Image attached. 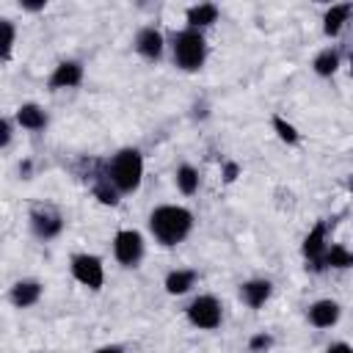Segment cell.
Segmentation results:
<instances>
[{"mask_svg":"<svg viewBox=\"0 0 353 353\" xmlns=\"http://www.w3.org/2000/svg\"><path fill=\"white\" fill-rule=\"evenodd\" d=\"M152 232L163 245H174L190 232V212L182 207H160L152 212Z\"/></svg>","mask_w":353,"mask_h":353,"instance_id":"obj_1","label":"cell"},{"mask_svg":"<svg viewBox=\"0 0 353 353\" xmlns=\"http://www.w3.org/2000/svg\"><path fill=\"white\" fill-rule=\"evenodd\" d=\"M141 171H143V163L135 149L119 152L110 163V179L116 182L119 190H135L141 182Z\"/></svg>","mask_w":353,"mask_h":353,"instance_id":"obj_2","label":"cell"},{"mask_svg":"<svg viewBox=\"0 0 353 353\" xmlns=\"http://www.w3.org/2000/svg\"><path fill=\"white\" fill-rule=\"evenodd\" d=\"M174 58L182 69H199L204 61V39L196 30H185L174 41Z\"/></svg>","mask_w":353,"mask_h":353,"instance_id":"obj_3","label":"cell"},{"mask_svg":"<svg viewBox=\"0 0 353 353\" xmlns=\"http://www.w3.org/2000/svg\"><path fill=\"white\" fill-rule=\"evenodd\" d=\"M188 317H190V323L199 325V328H215V325L221 323V306H218L215 298L204 295V298H196V301L190 303Z\"/></svg>","mask_w":353,"mask_h":353,"instance_id":"obj_4","label":"cell"},{"mask_svg":"<svg viewBox=\"0 0 353 353\" xmlns=\"http://www.w3.org/2000/svg\"><path fill=\"white\" fill-rule=\"evenodd\" d=\"M116 259L121 265H135L141 259V251H143V243H141V234L138 232H119L116 234Z\"/></svg>","mask_w":353,"mask_h":353,"instance_id":"obj_5","label":"cell"},{"mask_svg":"<svg viewBox=\"0 0 353 353\" xmlns=\"http://www.w3.org/2000/svg\"><path fill=\"white\" fill-rule=\"evenodd\" d=\"M72 270H74L77 281H83V284H88L94 290L102 284V265H99L97 256H77L72 262Z\"/></svg>","mask_w":353,"mask_h":353,"instance_id":"obj_6","label":"cell"},{"mask_svg":"<svg viewBox=\"0 0 353 353\" xmlns=\"http://www.w3.org/2000/svg\"><path fill=\"white\" fill-rule=\"evenodd\" d=\"M339 317V306L334 301H317L312 309H309V320L317 325V328H328L334 325Z\"/></svg>","mask_w":353,"mask_h":353,"instance_id":"obj_7","label":"cell"},{"mask_svg":"<svg viewBox=\"0 0 353 353\" xmlns=\"http://www.w3.org/2000/svg\"><path fill=\"white\" fill-rule=\"evenodd\" d=\"M80 77H83L80 63L69 61V63H61V66L55 69V74L50 77V85H52V88H69V85H77Z\"/></svg>","mask_w":353,"mask_h":353,"instance_id":"obj_8","label":"cell"},{"mask_svg":"<svg viewBox=\"0 0 353 353\" xmlns=\"http://www.w3.org/2000/svg\"><path fill=\"white\" fill-rule=\"evenodd\" d=\"M135 47H138V52H141V55H146V58H157V55H160V50H163V36H160L154 28H146V30H141V33H138Z\"/></svg>","mask_w":353,"mask_h":353,"instance_id":"obj_9","label":"cell"},{"mask_svg":"<svg viewBox=\"0 0 353 353\" xmlns=\"http://www.w3.org/2000/svg\"><path fill=\"white\" fill-rule=\"evenodd\" d=\"M323 234H325V226L317 223V226L312 229V234L306 237V245H303V251H306V256L314 262V268H323V256H325V251H323Z\"/></svg>","mask_w":353,"mask_h":353,"instance_id":"obj_10","label":"cell"},{"mask_svg":"<svg viewBox=\"0 0 353 353\" xmlns=\"http://www.w3.org/2000/svg\"><path fill=\"white\" fill-rule=\"evenodd\" d=\"M33 229L41 237H52L61 232V218L52 212H33Z\"/></svg>","mask_w":353,"mask_h":353,"instance_id":"obj_11","label":"cell"},{"mask_svg":"<svg viewBox=\"0 0 353 353\" xmlns=\"http://www.w3.org/2000/svg\"><path fill=\"white\" fill-rule=\"evenodd\" d=\"M39 292H41V287H39L36 281H19V284L14 287V292H11V301H14L17 306H30V303L39 301Z\"/></svg>","mask_w":353,"mask_h":353,"instance_id":"obj_12","label":"cell"},{"mask_svg":"<svg viewBox=\"0 0 353 353\" xmlns=\"http://www.w3.org/2000/svg\"><path fill=\"white\" fill-rule=\"evenodd\" d=\"M268 295H270V284H268V281H248V284L243 287V298H245V303L254 306V309L262 306Z\"/></svg>","mask_w":353,"mask_h":353,"instance_id":"obj_13","label":"cell"},{"mask_svg":"<svg viewBox=\"0 0 353 353\" xmlns=\"http://www.w3.org/2000/svg\"><path fill=\"white\" fill-rule=\"evenodd\" d=\"M17 119H19V124H22V127H28V130H41V127L47 124L44 110H39L36 105H22Z\"/></svg>","mask_w":353,"mask_h":353,"instance_id":"obj_14","label":"cell"},{"mask_svg":"<svg viewBox=\"0 0 353 353\" xmlns=\"http://www.w3.org/2000/svg\"><path fill=\"white\" fill-rule=\"evenodd\" d=\"M190 284H193V273H190V270H176V273H171V276L165 279V290L174 292V295L190 290Z\"/></svg>","mask_w":353,"mask_h":353,"instance_id":"obj_15","label":"cell"},{"mask_svg":"<svg viewBox=\"0 0 353 353\" xmlns=\"http://www.w3.org/2000/svg\"><path fill=\"white\" fill-rule=\"evenodd\" d=\"M215 17H218L215 6H196V8L188 11V22L190 25H210V22H215Z\"/></svg>","mask_w":353,"mask_h":353,"instance_id":"obj_16","label":"cell"},{"mask_svg":"<svg viewBox=\"0 0 353 353\" xmlns=\"http://www.w3.org/2000/svg\"><path fill=\"white\" fill-rule=\"evenodd\" d=\"M347 14H350V8L347 6H334L328 14H325V33H339V28H342V22L347 19Z\"/></svg>","mask_w":353,"mask_h":353,"instance_id":"obj_17","label":"cell"},{"mask_svg":"<svg viewBox=\"0 0 353 353\" xmlns=\"http://www.w3.org/2000/svg\"><path fill=\"white\" fill-rule=\"evenodd\" d=\"M323 265H334V268H347V265H353V254H347L345 248L334 245L331 251H325V256H323Z\"/></svg>","mask_w":353,"mask_h":353,"instance_id":"obj_18","label":"cell"},{"mask_svg":"<svg viewBox=\"0 0 353 353\" xmlns=\"http://www.w3.org/2000/svg\"><path fill=\"white\" fill-rule=\"evenodd\" d=\"M176 182H179L182 193H193V190L199 188V176H196V171H193L190 165H182V168L176 171Z\"/></svg>","mask_w":353,"mask_h":353,"instance_id":"obj_19","label":"cell"},{"mask_svg":"<svg viewBox=\"0 0 353 353\" xmlns=\"http://www.w3.org/2000/svg\"><path fill=\"white\" fill-rule=\"evenodd\" d=\"M336 63H339L336 52L325 50V52H320V55H317V61H314V72H317V74H331V72L336 69Z\"/></svg>","mask_w":353,"mask_h":353,"instance_id":"obj_20","label":"cell"},{"mask_svg":"<svg viewBox=\"0 0 353 353\" xmlns=\"http://www.w3.org/2000/svg\"><path fill=\"white\" fill-rule=\"evenodd\" d=\"M273 124H276V130H279V135H281L284 141H290V143H292V141H298V132H295L290 124H284V119H279V116H276V119H273Z\"/></svg>","mask_w":353,"mask_h":353,"instance_id":"obj_21","label":"cell"},{"mask_svg":"<svg viewBox=\"0 0 353 353\" xmlns=\"http://www.w3.org/2000/svg\"><path fill=\"white\" fill-rule=\"evenodd\" d=\"M3 30H6V44H3V52L8 55V50H11V44H14V28H11V22H3Z\"/></svg>","mask_w":353,"mask_h":353,"instance_id":"obj_22","label":"cell"},{"mask_svg":"<svg viewBox=\"0 0 353 353\" xmlns=\"http://www.w3.org/2000/svg\"><path fill=\"white\" fill-rule=\"evenodd\" d=\"M270 345V336H254L251 339V350H262V347H268Z\"/></svg>","mask_w":353,"mask_h":353,"instance_id":"obj_23","label":"cell"},{"mask_svg":"<svg viewBox=\"0 0 353 353\" xmlns=\"http://www.w3.org/2000/svg\"><path fill=\"white\" fill-rule=\"evenodd\" d=\"M328 353H353V347H347V345L336 342V345H331V347H328Z\"/></svg>","mask_w":353,"mask_h":353,"instance_id":"obj_24","label":"cell"},{"mask_svg":"<svg viewBox=\"0 0 353 353\" xmlns=\"http://www.w3.org/2000/svg\"><path fill=\"white\" fill-rule=\"evenodd\" d=\"M234 174H237V165H226V179H234Z\"/></svg>","mask_w":353,"mask_h":353,"instance_id":"obj_25","label":"cell"},{"mask_svg":"<svg viewBox=\"0 0 353 353\" xmlns=\"http://www.w3.org/2000/svg\"><path fill=\"white\" fill-rule=\"evenodd\" d=\"M97 353H121V347L113 345V347H102V350H97Z\"/></svg>","mask_w":353,"mask_h":353,"instance_id":"obj_26","label":"cell"},{"mask_svg":"<svg viewBox=\"0 0 353 353\" xmlns=\"http://www.w3.org/2000/svg\"><path fill=\"white\" fill-rule=\"evenodd\" d=\"M350 69H353V63H350Z\"/></svg>","mask_w":353,"mask_h":353,"instance_id":"obj_27","label":"cell"}]
</instances>
